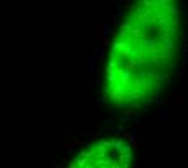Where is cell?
<instances>
[{"label":"cell","instance_id":"obj_1","mask_svg":"<svg viewBox=\"0 0 188 168\" xmlns=\"http://www.w3.org/2000/svg\"><path fill=\"white\" fill-rule=\"evenodd\" d=\"M180 39L178 0H136L109 55V102L139 107L156 100L172 81Z\"/></svg>","mask_w":188,"mask_h":168},{"label":"cell","instance_id":"obj_2","mask_svg":"<svg viewBox=\"0 0 188 168\" xmlns=\"http://www.w3.org/2000/svg\"><path fill=\"white\" fill-rule=\"evenodd\" d=\"M133 160L131 149L123 141H102L81 152L71 167H128Z\"/></svg>","mask_w":188,"mask_h":168}]
</instances>
